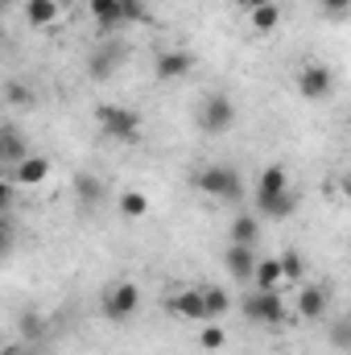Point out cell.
<instances>
[{
	"label": "cell",
	"instance_id": "6da1fadb",
	"mask_svg": "<svg viewBox=\"0 0 351 355\" xmlns=\"http://www.w3.org/2000/svg\"><path fill=\"white\" fill-rule=\"evenodd\" d=\"M244 318L257 327H285L289 322V297L285 289H248L244 293Z\"/></svg>",
	"mask_w": 351,
	"mask_h": 355
},
{
	"label": "cell",
	"instance_id": "7a4b0ae2",
	"mask_svg": "<svg viewBox=\"0 0 351 355\" xmlns=\"http://www.w3.org/2000/svg\"><path fill=\"white\" fill-rule=\"evenodd\" d=\"M194 186H198V194H207L215 202H240L244 198V178H240V170L219 166V162L194 170Z\"/></svg>",
	"mask_w": 351,
	"mask_h": 355
},
{
	"label": "cell",
	"instance_id": "3957f363",
	"mask_svg": "<svg viewBox=\"0 0 351 355\" xmlns=\"http://www.w3.org/2000/svg\"><path fill=\"white\" fill-rule=\"evenodd\" d=\"M95 124L103 137L120 141V145H137L141 141V112L124 107V103H99L95 107Z\"/></svg>",
	"mask_w": 351,
	"mask_h": 355
},
{
	"label": "cell",
	"instance_id": "277c9868",
	"mask_svg": "<svg viewBox=\"0 0 351 355\" xmlns=\"http://www.w3.org/2000/svg\"><path fill=\"white\" fill-rule=\"evenodd\" d=\"M141 310V289L132 281H112L103 293H99V314L108 322H132Z\"/></svg>",
	"mask_w": 351,
	"mask_h": 355
},
{
	"label": "cell",
	"instance_id": "5b68a950",
	"mask_svg": "<svg viewBox=\"0 0 351 355\" xmlns=\"http://www.w3.org/2000/svg\"><path fill=\"white\" fill-rule=\"evenodd\" d=\"M194 120H198V128H203L207 137H223V132H232V124H236V103H232V95H223V91L203 95Z\"/></svg>",
	"mask_w": 351,
	"mask_h": 355
},
{
	"label": "cell",
	"instance_id": "8992f818",
	"mask_svg": "<svg viewBox=\"0 0 351 355\" xmlns=\"http://www.w3.org/2000/svg\"><path fill=\"white\" fill-rule=\"evenodd\" d=\"M293 289H298L293 302H289V314H293V318H302V322H323V318L331 314V289H327V285L302 281V285H293Z\"/></svg>",
	"mask_w": 351,
	"mask_h": 355
},
{
	"label": "cell",
	"instance_id": "52a82bcc",
	"mask_svg": "<svg viewBox=\"0 0 351 355\" xmlns=\"http://www.w3.org/2000/svg\"><path fill=\"white\" fill-rule=\"evenodd\" d=\"M293 87H298L302 99L323 103V99H331V95H335V71H331L327 62H306V67H298Z\"/></svg>",
	"mask_w": 351,
	"mask_h": 355
},
{
	"label": "cell",
	"instance_id": "ba28073f",
	"mask_svg": "<svg viewBox=\"0 0 351 355\" xmlns=\"http://www.w3.org/2000/svg\"><path fill=\"white\" fill-rule=\"evenodd\" d=\"M50 174H54V162L42 157V153H25L21 162L8 166V182H12L17 190H37V186L50 182Z\"/></svg>",
	"mask_w": 351,
	"mask_h": 355
},
{
	"label": "cell",
	"instance_id": "9c48e42d",
	"mask_svg": "<svg viewBox=\"0 0 351 355\" xmlns=\"http://www.w3.org/2000/svg\"><path fill=\"white\" fill-rule=\"evenodd\" d=\"M166 310L174 314L178 322H207V310H203V293H198V285H178L174 293L166 297Z\"/></svg>",
	"mask_w": 351,
	"mask_h": 355
},
{
	"label": "cell",
	"instance_id": "30bf717a",
	"mask_svg": "<svg viewBox=\"0 0 351 355\" xmlns=\"http://www.w3.org/2000/svg\"><path fill=\"white\" fill-rule=\"evenodd\" d=\"M21 17H25L29 29H54V25L67 21V0H25Z\"/></svg>",
	"mask_w": 351,
	"mask_h": 355
},
{
	"label": "cell",
	"instance_id": "8fae6325",
	"mask_svg": "<svg viewBox=\"0 0 351 355\" xmlns=\"http://www.w3.org/2000/svg\"><path fill=\"white\" fill-rule=\"evenodd\" d=\"M194 71V54L190 50H162L157 58H153V79L157 83H178V79H186Z\"/></svg>",
	"mask_w": 351,
	"mask_h": 355
},
{
	"label": "cell",
	"instance_id": "7c38bea8",
	"mask_svg": "<svg viewBox=\"0 0 351 355\" xmlns=\"http://www.w3.org/2000/svg\"><path fill=\"white\" fill-rule=\"evenodd\" d=\"M285 190H289L285 166H264L261 178H257V190H252V211H261L268 198H277V194H285Z\"/></svg>",
	"mask_w": 351,
	"mask_h": 355
},
{
	"label": "cell",
	"instance_id": "4fadbf2b",
	"mask_svg": "<svg viewBox=\"0 0 351 355\" xmlns=\"http://www.w3.org/2000/svg\"><path fill=\"white\" fill-rule=\"evenodd\" d=\"M264 236V219L257 211H240L236 219H232V227H228V240L232 244H244V248H257Z\"/></svg>",
	"mask_w": 351,
	"mask_h": 355
},
{
	"label": "cell",
	"instance_id": "5bb4252c",
	"mask_svg": "<svg viewBox=\"0 0 351 355\" xmlns=\"http://www.w3.org/2000/svg\"><path fill=\"white\" fill-rule=\"evenodd\" d=\"M257 248H244V244H228L223 248V268L236 277V281H244L248 285V277H252V265H257Z\"/></svg>",
	"mask_w": 351,
	"mask_h": 355
},
{
	"label": "cell",
	"instance_id": "9a60e30c",
	"mask_svg": "<svg viewBox=\"0 0 351 355\" xmlns=\"http://www.w3.org/2000/svg\"><path fill=\"white\" fill-rule=\"evenodd\" d=\"M120 58H124V50H120V46H99V50H91L87 75H91V79H112V71L120 67Z\"/></svg>",
	"mask_w": 351,
	"mask_h": 355
},
{
	"label": "cell",
	"instance_id": "2e32d148",
	"mask_svg": "<svg viewBox=\"0 0 351 355\" xmlns=\"http://www.w3.org/2000/svg\"><path fill=\"white\" fill-rule=\"evenodd\" d=\"M281 21H285V8H281V0H273V4H261V8H252V12H248V29H252L257 37L273 33Z\"/></svg>",
	"mask_w": 351,
	"mask_h": 355
},
{
	"label": "cell",
	"instance_id": "e0dca14e",
	"mask_svg": "<svg viewBox=\"0 0 351 355\" xmlns=\"http://www.w3.org/2000/svg\"><path fill=\"white\" fill-rule=\"evenodd\" d=\"M203 293V310H207V322H219L228 310H232V293L223 285H198Z\"/></svg>",
	"mask_w": 351,
	"mask_h": 355
},
{
	"label": "cell",
	"instance_id": "ac0fdd59",
	"mask_svg": "<svg viewBox=\"0 0 351 355\" xmlns=\"http://www.w3.org/2000/svg\"><path fill=\"white\" fill-rule=\"evenodd\" d=\"M248 285H252V289H285V281H281V268H277V257H257Z\"/></svg>",
	"mask_w": 351,
	"mask_h": 355
},
{
	"label": "cell",
	"instance_id": "d6986e66",
	"mask_svg": "<svg viewBox=\"0 0 351 355\" xmlns=\"http://www.w3.org/2000/svg\"><path fill=\"white\" fill-rule=\"evenodd\" d=\"M116 211H120L124 219H145V215L153 211V202H149L145 190H120V194H116Z\"/></svg>",
	"mask_w": 351,
	"mask_h": 355
},
{
	"label": "cell",
	"instance_id": "ffe728a7",
	"mask_svg": "<svg viewBox=\"0 0 351 355\" xmlns=\"http://www.w3.org/2000/svg\"><path fill=\"white\" fill-rule=\"evenodd\" d=\"M277 268H281L285 289H293V285H302V281H306V257H302L298 248H285V252L277 257Z\"/></svg>",
	"mask_w": 351,
	"mask_h": 355
},
{
	"label": "cell",
	"instance_id": "44dd1931",
	"mask_svg": "<svg viewBox=\"0 0 351 355\" xmlns=\"http://www.w3.org/2000/svg\"><path fill=\"white\" fill-rule=\"evenodd\" d=\"M71 186H75V198H79L83 211H95V207L103 202V182H99L95 174H75Z\"/></svg>",
	"mask_w": 351,
	"mask_h": 355
},
{
	"label": "cell",
	"instance_id": "7402d4cb",
	"mask_svg": "<svg viewBox=\"0 0 351 355\" xmlns=\"http://www.w3.org/2000/svg\"><path fill=\"white\" fill-rule=\"evenodd\" d=\"M298 202H302V198H298V190L289 186L285 194H277V198H268V202H264V207L257 211V215H261V219H289V215L298 211Z\"/></svg>",
	"mask_w": 351,
	"mask_h": 355
},
{
	"label": "cell",
	"instance_id": "603a6c76",
	"mask_svg": "<svg viewBox=\"0 0 351 355\" xmlns=\"http://www.w3.org/2000/svg\"><path fill=\"white\" fill-rule=\"evenodd\" d=\"M42 331H46V318H42L37 310H21V314H17V335H21V343H37Z\"/></svg>",
	"mask_w": 351,
	"mask_h": 355
},
{
	"label": "cell",
	"instance_id": "cb8c5ba5",
	"mask_svg": "<svg viewBox=\"0 0 351 355\" xmlns=\"http://www.w3.org/2000/svg\"><path fill=\"white\" fill-rule=\"evenodd\" d=\"M116 8H120V0H87L91 21H95V25H103V29H116V25H120Z\"/></svg>",
	"mask_w": 351,
	"mask_h": 355
},
{
	"label": "cell",
	"instance_id": "d4e9b609",
	"mask_svg": "<svg viewBox=\"0 0 351 355\" xmlns=\"http://www.w3.org/2000/svg\"><path fill=\"white\" fill-rule=\"evenodd\" d=\"M223 343H228L223 322H198V347L203 352H223Z\"/></svg>",
	"mask_w": 351,
	"mask_h": 355
},
{
	"label": "cell",
	"instance_id": "484cf974",
	"mask_svg": "<svg viewBox=\"0 0 351 355\" xmlns=\"http://www.w3.org/2000/svg\"><path fill=\"white\" fill-rule=\"evenodd\" d=\"M25 153H29V149H25V141H21L17 132H0V162L12 166V162H21Z\"/></svg>",
	"mask_w": 351,
	"mask_h": 355
},
{
	"label": "cell",
	"instance_id": "4316f807",
	"mask_svg": "<svg viewBox=\"0 0 351 355\" xmlns=\"http://www.w3.org/2000/svg\"><path fill=\"white\" fill-rule=\"evenodd\" d=\"M116 17H120V25H141V21H149V8H145V0H120Z\"/></svg>",
	"mask_w": 351,
	"mask_h": 355
},
{
	"label": "cell",
	"instance_id": "83f0119b",
	"mask_svg": "<svg viewBox=\"0 0 351 355\" xmlns=\"http://www.w3.org/2000/svg\"><path fill=\"white\" fill-rule=\"evenodd\" d=\"M37 95H33V87H25V83H4V103H12V107H29Z\"/></svg>",
	"mask_w": 351,
	"mask_h": 355
},
{
	"label": "cell",
	"instance_id": "f1b7e54d",
	"mask_svg": "<svg viewBox=\"0 0 351 355\" xmlns=\"http://www.w3.org/2000/svg\"><path fill=\"white\" fill-rule=\"evenodd\" d=\"M12 202H17V186H12L8 178H0V215H8Z\"/></svg>",
	"mask_w": 351,
	"mask_h": 355
},
{
	"label": "cell",
	"instance_id": "f546056e",
	"mask_svg": "<svg viewBox=\"0 0 351 355\" xmlns=\"http://www.w3.org/2000/svg\"><path fill=\"white\" fill-rule=\"evenodd\" d=\"M331 339H335V347H339V352L348 347V339H351V322H348V318H339V322H335V331H331Z\"/></svg>",
	"mask_w": 351,
	"mask_h": 355
},
{
	"label": "cell",
	"instance_id": "4dcf8cb0",
	"mask_svg": "<svg viewBox=\"0 0 351 355\" xmlns=\"http://www.w3.org/2000/svg\"><path fill=\"white\" fill-rule=\"evenodd\" d=\"M323 12H327V17H348L351 0H323Z\"/></svg>",
	"mask_w": 351,
	"mask_h": 355
},
{
	"label": "cell",
	"instance_id": "1f68e13d",
	"mask_svg": "<svg viewBox=\"0 0 351 355\" xmlns=\"http://www.w3.org/2000/svg\"><path fill=\"white\" fill-rule=\"evenodd\" d=\"M236 4H240L244 12H252V8H261V4H273V0H236Z\"/></svg>",
	"mask_w": 351,
	"mask_h": 355
},
{
	"label": "cell",
	"instance_id": "d6a6232c",
	"mask_svg": "<svg viewBox=\"0 0 351 355\" xmlns=\"http://www.w3.org/2000/svg\"><path fill=\"white\" fill-rule=\"evenodd\" d=\"M8 355H33V352L29 347H17V352H8Z\"/></svg>",
	"mask_w": 351,
	"mask_h": 355
},
{
	"label": "cell",
	"instance_id": "836d02e7",
	"mask_svg": "<svg viewBox=\"0 0 351 355\" xmlns=\"http://www.w3.org/2000/svg\"><path fill=\"white\" fill-rule=\"evenodd\" d=\"M0 4H12V0H0Z\"/></svg>",
	"mask_w": 351,
	"mask_h": 355
}]
</instances>
